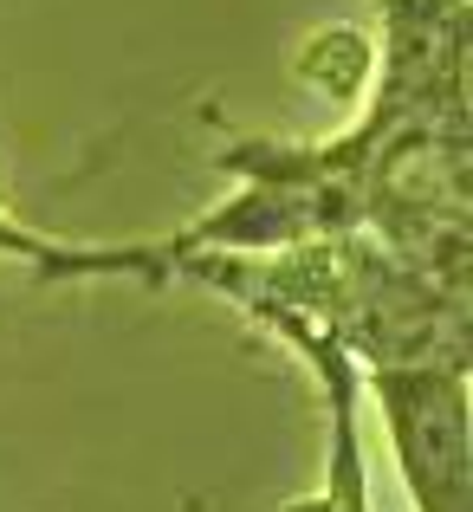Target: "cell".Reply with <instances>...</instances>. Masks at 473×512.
<instances>
[{
	"mask_svg": "<svg viewBox=\"0 0 473 512\" xmlns=\"http://www.w3.org/2000/svg\"><path fill=\"white\" fill-rule=\"evenodd\" d=\"M0 253L26 260L39 279H156V253L143 247H72V240H46L33 227H20L0 208Z\"/></svg>",
	"mask_w": 473,
	"mask_h": 512,
	"instance_id": "4",
	"label": "cell"
},
{
	"mask_svg": "<svg viewBox=\"0 0 473 512\" xmlns=\"http://www.w3.org/2000/svg\"><path fill=\"white\" fill-rule=\"evenodd\" d=\"M273 338H286L292 350L305 357V370L318 376L324 389V409H331V441H324V487L312 500L286 506V512H370V474H363V428H357V402H363V383H357V363L344 357L331 338L305 325H266Z\"/></svg>",
	"mask_w": 473,
	"mask_h": 512,
	"instance_id": "3",
	"label": "cell"
},
{
	"mask_svg": "<svg viewBox=\"0 0 473 512\" xmlns=\"http://www.w3.org/2000/svg\"><path fill=\"white\" fill-rule=\"evenodd\" d=\"M169 273L227 292L260 325H305L331 338L350 363H422L467 357V286L422 273L376 234H337L253 253H182Z\"/></svg>",
	"mask_w": 473,
	"mask_h": 512,
	"instance_id": "1",
	"label": "cell"
},
{
	"mask_svg": "<svg viewBox=\"0 0 473 512\" xmlns=\"http://www.w3.org/2000/svg\"><path fill=\"white\" fill-rule=\"evenodd\" d=\"M383 415L396 474L415 512H473V396L467 357H422V363H376L357 370Z\"/></svg>",
	"mask_w": 473,
	"mask_h": 512,
	"instance_id": "2",
	"label": "cell"
},
{
	"mask_svg": "<svg viewBox=\"0 0 473 512\" xmlns=\"http://www.w3.org/2000/svg\"><path fill=\"white\" fill-rule=\"evenodd\" d=\"M292 65H299L305 85L324 91V98H337V104H363L370 85H376V46H370V33H357V26L312 33Z\"/></svg>",
	"mask_w": 473,
	"mask_h": 512,
	"instance_id": "5",
	"label": "cell"
}]
</instances>
